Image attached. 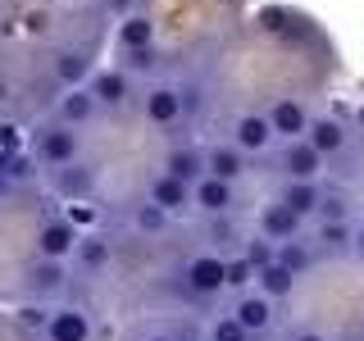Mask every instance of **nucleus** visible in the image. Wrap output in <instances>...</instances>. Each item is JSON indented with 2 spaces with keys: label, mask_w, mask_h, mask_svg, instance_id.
I'll return each instance as SVG.
<instances>
[{
  "label": "nucleus",
  "mask_w": 364,
  "mask_h": 341,
  "mask_svg": "<svg viewBox=\"0 0 364 341\" xmlns=\"http://www.w3.org/2000/svg\"><path fill=\"white\" fill-rule=\"evenodd\" d=\"M32 159L41 164V173L46 168H60V164H73L77 155H82V136H77V128H68V123L60 119H50L46 128L32 132Z\"/></svg>",
  "instance_id": "f257e3e1"
},
{
  "label": "nucleus",
  "mask_w": 364,
  "mask_h": 341,
  "mask_svg": "<svg viewBox=\"0 0 364 341\" xmlns=\"http://www.w3.org/2000/svg\"><path fill=\"white\" fill-rule=\"evenodd\" d=\"M182 287H187L191 301H200V305H210V301H219V296L228 291V282H223V255L219 250H200V255H191L187 264H182Z\"/></svg>",
  "instance_id": "f03ea898"
},
{
  "label": "nucleus",
  "mask_w": 364,
  "mask_h": 341,
  "mask_svg": "<svg viewBox=\"0 0 364 341\" xmlns=\"http://www.w3.org/2000/svg\"><path fill=\"white\" fill-rule=\"evenodd\" d=\"M141 109H146V123L159 132H173L182 119H187V96H182L178 82H151L141 91Z\"/></svg>",
  "instance_id": "7ed1b4c3"
},
{
  "label": "nucleus",
  "mask_w": 364,
  "mask_h": 341,
  "mask_svg": "<svg viewBox=\"0 0 364 341\" xmlns=\"http://www.w3.org/2000/svg\"><path fill=\"white\" fill-rule=\"evenodd\" d=\"M23 291H28V301H60L68 291V259L37 255L28 269H23Z\"/></svg>",
  "instance_id": "20e7f679"
},
{
  "label": "nucleus",
  "mask_w": 364,
  "mask_h": 341,
  "mask_svg": "<svg viewBox=\"0 0 364 341\" xmlns=\"http://www.w3.org/2000/svg\"><path fill=\"white\" fill-rule=\"evenodd\" d=\"M191 205H196L205 219H228V214L237 210V182L200 173L196 182H191Z\"/></svg>",
  "instance_id": "39448f33"
},
{
  "label": "nucleus",
  "mask_w": 364,
  "mask_h": 341,
  "mask_svg": "<svg viewBox=\"0 0 364 341\" xmlns=\"http://www.w3.org/2000/svg\"><path fill=\"white\" fill-rule=\"evenodd\" d=\"M323 164L328 159L314 151L305 136H296V141H282L278 151V173L287 182H305V178H323Z\"/></svg>",
  "instance_id": "423d86ee"
},
{
  "label": "nucleus",
  "mask_w": 364,
  "mask_h": 341,
  "mask_svg": "<svg viewBox=\"0 0 364 341\" xmlns=\"http://www.w3.org/2000/svg\"><path fill=\"white\" fill-rule=\"evenodd\" d=\"M87 87H91V96L100 100V109H123L132 100V73H123L119 64H109V68H96V73L87 77Z\"/></svg>",
  "instance_id": "0eeeda50"
},
{
  "label": "nucleus",
  "mask_w": 364,
  "mask_h": 341,
  "mask_svg": "<svg viewBox=\"0 0 364 341\" xmlns=\"http://www.w3.org/2000/svg\"><path fill=\"white\" fill-rule=\"evenodd\" d=\"M232 318L246 328V332H255V337H264L273 323H278V305L269 301V296H259L255 287H246V291H237V305H232Z\"/></svg>",
  "instance_id": "6e6552de"
},
{
  "label": "nucleus",
  "mask_w": 364,
  "mask_h": 341,
  "mask_svg": "<svg viewBox=\"0 0 364 341\" xmlns=\"http://www.w3.org/2000/svg\"><path fill=\"white\" fill-rule=\"evenodd\" d=\"M264 119H269V128H273L278 141H296V136H305V128H310V109H305V100H296V96H278L264 109Z\"/></svg>",
  "instance_id": "1a4fd4ad"
},
{
  "label": "nucleus",
  "mask_w": 364,
  "mask_h": 341,
  "mask_svg": "<svg viewBox=\"0 0 364 341\" xmlns=\"http://www.w3.org/2000/svg\"><path fill=\"white\" fill-rule=\"evenodd\" d=\"M46 178H50L55 196H64V200H87L91 187H96V164H82V155H77L73 164L46 168Z\"/></svg>",
  "instance_id": "9d476101"
},
{
  "label": "nucleus",
  "mask_w": 364,
  "mask_h": 341,
  "mask_svg": "<svg viewBox=\"0 0 364 341\" xmlns=\"http://www.w3.org/2000/svg\"><path fill=\"white\" fill-rule=\"evenodd\" d=\"M41 341H91V318H87V310H77V305H55V310L46 314Z\"/></svg>",
  "instance_id": "9b49d317"
},
{
  "label": "nucleus",
  "mask_w": 364,
  "mask_h": 341,
  "mask_svg": "<svg viewBox=\"0 0 364 341\" xmlns=\"http://www.w3.org/2000/svg\"><path fill=\"white\" fill-rule=\"evenodd\" d=\"M305 141L314 146L323 159H337L341 151L350 146V128L333 114H310V128H305Z\"/></svg>",
  "instance_id": "f8f14e48"
},
{
  "label": "nucleus",
  "mask_w": 364,
  "mask_h": 341,
  "mask_svg": "<svg viewBox=\"0 0 364 341\" xmlns=\"http://www.w3.org/2000/svg\"><path fill=\"white\" fill-rule=\"evenodd\" d=\"M255 232H264L269 242H291V237H301L305 232V219L296 210H287L278 196H273L264 210L255 214Z\"/></svg>",
  "instance_id": "ddd939ff"
},
{
  "label": "nucleus",
  "mask_w": 364,
  "mask_h": 341,
  "mask_svg": "<svg viewBox=\"0 0 364 341\" xmlns=\"http://www.w3.org/2000/svg\"><path fill=\"white\" fill-rule=\"evenodd\" d=\"M146 200L151 205H159V210H168L178 219V214H187L191 210V182H182V178H173V173H159L146 182Z\"/></svg>",
  "instance_id": "4468645a"
},
{
  "label": "nucleus",
  "mask_w": 364,
  "mask_h": 341,
  "mask_svg": "<svg viewBox=\"0 0 364 341\" xmlns=\"http://www.w3.org/2000/svg\"><path fill=\"white\" fill-rule=\"evenodd\" d=\"M96 114H105L100 109V100L91 96V87H64V96H60V105H55V119L68 123V128H87V123H96Z\"/></svg>",
  "instance_id": "2eb2a0df"
},
{
  "label": "nucleus",
  "mask_w": 364,
  "mask_h": 341,
  "mask_svg": "<svg viewBox=\"0 0 364 341\" xmlns=\"http://www.w3.org/2000/svg\"><path fill=\"white\" fill-rule=\"evenodd\" d=\"M77 227L64 219V214H55V219H46L41 227H37V255H46V259H68L73 255V246H77Z\"/></svg>",
  "instance_id": "dca6fc26"
},
{
  "label": "nucleus",
  "mask_w": 364,
  "mask_h": 341,
  "mask_svg": "<svg viewBox=\"0 0 364 341\" xmlns=\"http://www.w3.org/2000/svg\"><path fill=\"white\" fill-rule=\"evenodd\" d=\"M109 259H114L109 232H96V227H91V232L77 237V246H73V255H68V264H77L82 273H105Z\"/></svg>",
  "instance_id": "f3484780"
},
{
  "label": "nucleus",
  "mask_w": 364,
  "mask_h": 341,
  "mask_svg": "<svg viewBox=\"0 0 364 341\" xmlns=\"http://www.w3.org/2000/svg\"><path fill=\"white\" fill-rule=\"evenodd\" d=\"M55 82L60 87H82L91 73H96V50L91 45H68V50L55 55Z\"/></svg>",
  "instance_id": "a211bd4d"
},
{
  "label": "nucleus",
  "mask_w": 364,
  "mask_h": 341,
  "mask_svg": "<svg viewBox=\"0 0 364 341\" xmlns=\"http://www.w3.org/2000/svg\"><path fill=\"white\" fill-rule=\"evenodd\" d=\"M273 141H278V136H273V128H269L264 114H237V123H232V146H237L242 155H264Z\"/></svg>",
  "instance_id": "6ab92c4d"
},
{
  "label": "nucleus",
  "mask_w": 364,
  "mask_h": 341,
  "mask_svg": "<svg viewBox=\"0 0 364 341\" xmlns=\"http://www.w3.org/2000/svg\"><path fill=\"white\" fill-rule=\"evenodd\" d=\"M200 159H205V173H214V178H223V182H242V178H246V155L237 151L232 141L205 146Z\"/></svg>",
  "instance_id": "aec40b11"
},
{
  "label": "nucleus",
  "mask_w": 364,
  "mask_h": 341,
  "mask_svg": "<svg viewBox=\"0 0 364 341\" xmlns=\"http://www.w3.org/2000/svg\"><path fill=\"white\" fill-rule=\"evenodd\" d=\"M259 296H269L273 305H282V301H291V291H296V273L287 264H278V259H269V264H259L255 269V282H250Z\"/></svg>",
  "instance_id": "412c9836"
},
{
  "label": "nucleus",
  "mask_w": 364,
  "mask_h": 341,
  "mask_svg": "<svg viewBox=\"0 0 364 341\" xmlns=\"http://www.w3.org/2000/svg\"><path fill=\"white\" fill-rule=\"evenodd\" d=\"M318 196H323V182H318V178H305V182H282V191H278V200L287 205V210H296L301 219H314Z\"/></svg>",
  "instance_id": "4be33fe9"
},
{
  "label": "nucleus",
  "mask_w": 364,
  "mask_h": 341,
  "mask_svg": "<svg viewBox=\"0 0 364 341\" xmlns=\"http://www.w3.org/2000/svg\"><path fill=\"white\" fill-rule=\"evenodd\" d=\"M350 223L337 219H314V250L318 255H350Z\"/></svg>",
  "instance_id": "5701e85b"
},
{
  "label": "nucleus",
  "mask_w": 364,
  "mask_h": 341,
  "mask_svg": "<svg viewBox=\"0 0 364 341\" xmlns=\"http://www.w3.org/2000/svg\"><path fill=\"white\" fill-rule=\"evenodd\" d=\"M164 173H173L182 182H196L205 173V159H200L196 146H173V151L164 155Z\"/></svg>",
  "instance_id": "b1692460"
},
{
  "label": "nucleus",
  "mask_w": 364,
  "mask_h": 341,
  "mask_svg": "<svg viewBox=\"0 0 364 341\" xmlns=\"http://www.w3.org/2000/svg\"><path fill=\"white\" fill-rule=\"evenodd\" d=\"M278 264H287L296 278H301V273H310L314 269V259H318V250L310 246V242H301V237H291V242H278Z\"/></svg>",
  "instance_id": "393cba45"
},
{
  "label": "nucleus",
  "mask_w": 364,
  "mask_h": 341,
  "mask_svg": "<svg viewBox=\"0 0 364 341\" xmlns=\"http://www.w3.org/2000/svg\"><path fill=\"white\" fill-rule=\"evenodd\" d=\"M119 45H123V50L155 45V23L146 18V14H123V23H119Z\"/></svg>",
  "instance_id": "a878e982"
},
{
  "label": "nucleus",
  "mask_w": 364,
  "mask_h": 341,
  "mask_svg": "<svg viewBox=\"0 0 364 341\" xmlns=\"http://www.w3.org/2000/svg\"><path fill=\"white\" fill-rule=\"evenodd\" d=\"M350 214H355V196H346L341 187H323L314 219H337V223H350Z\"/></svg>",
  "instance_id": "bb28decb"
},
{
  "label": "nucleus",
  "mask_w": 364,
  "mask_h": 341,
  "mask_svg": "<svg viewBox=\"0 0 364 341\" xmlns=\"http://www.w3.org/2000/svg\"><path fill=\"white\" fill-rule=\"evenodd\" d=\"M5 178H9V187H32L41 178V164L32 159V151H14L5 159Z\"/></svg>",
  "instance_id": "cd10ccee"
},
{
  "label": "nucleus",
  "mask_w": 364,
  "mask_h": 341,
  "mask_svg": "<svg viewBox=\"0 0 364 341\" xmlns=\"http://www.w3.org/2000/svg\"><path fill=\"white\" fill-rule=\"evenodd\" d=\"M123 73H132V77H146V73H155L159 68V50L155 45H136V50H123Z\"/></svg>",
  "instance_id": "c85d7f7f"
},
{
  "label": "nucleus",
  "mask_w": 364,
  "mask_h": 341,
  "mask_svg": "<svg viewBox=\"0 0 364 341\" xmlns=\"http://www.w3.org/2000/svg\"><path fill=\"white\" fill-rule=\"evenodd\" d=\"M168 223H173V214H168V210H159V205H151V200H146L141 210H136V219H132V227H136V232H146V237L168 232Z\"/></svg>",
  "instance_id": "c756f323"
},
{
  "label": "nucleus",
  "mask_w": 364,
  "mask_h": 341,
  "mask_svg": "<svg viewBox=\"0 0 364 341\" xmlns=\"http://www.w3.org/2000/svg\"><path fill=\"white\" fill-rule=\"evenodd\" d=\"M223 282H228V291H246L250 282H255V264H250L246 255L223 259Z\"/></svg>",
  "instance_id": "7c9ffc66"
},
{
  "label": "nucleus",
  "mask_w": 364,
  "mask_h": 341,
  "mask_svg": "<svg viewBox=\"0 0 364 341\" xmlns=\"http://www.w3.org/2000/svg\"><path fill=\"white\" fill-rule=\"evenodd\" d=\"M210 341H259V337H255V332H246V328L237 323L232 314H219V318L210 323Z\"/></svg>",
  "instance_id": "2f4dec72"
},
{
  "label": "nucleus",
  "mask_w": 364,
  "mask_h": 341,
  "mask_svg": "<svg viewBox=\"0 0 364 341\" xmlns=\"http://www.w3.org/2000/svg\"><path fill=\"white\" fill-rule=\"evenodd\" d=\"M242 255H246V259H250V264H255V269H259V264H269V259H273V255H278V242H269V237H264V232H255V237H250V242H246V250H242Z\"/></svg>",
  "instance_id": "473e14b6"
},
{
  "label": "nucleus",
  "mask_w": 364,
  "mask_h": 341,
  "mask_svg": "<svg viewBox=\"0 0 364 341\" xmlns=\"http://www.w3.org/2000/svg\"><path fill=\"white\" fill-rule=\"evenodd\" d=\"M46 314H50V310H46V305L41 301H28V305H18V328H28V332H41V328H46Z\"/></svg>",
  "instance_id": "72a5a7b5"
},
{
  "label": "nucleus",
  "mask_w": 364,
  "mask_h": 341,
  "mask_svg": "<svg viewBox=\"0 0 364 341\" xmlns=\"http://www.w3.org/2000/svg\"><path fill=\"white\" fill-rule=\"evenodd\" d=\"M287 18H291L287 9H264V14H259V28H264V32H278V37H287V32H291Z\"/></svg>",
  "instance_id": "f704fd0d"
},
{
  "label": "nucleus",
  "mask_w": 364,
  "mask_h": 341,
  "mask_svg": "<svg viewBox=\"0 0 364 341\" xmlns=\"http://www.w3.org/2000/svg\"><path fill=\"white\" fill-rule=\"evenodd\" d=\"M64 219L73 223V227H96V210H91L87 200H73V205L64 210Z\"/></svg>",
  "instance_id": "c9c22d12"
},
{
  "label": "nucleus",
  "mask_w": 364,
  "mask_h": 341,
  "mask_svg": "<svg viewBox=\"0 0 364 341\" xmlns=\"http://www.w3.org/2000/svg\"><path fill=\"white\" fill-rule=\"evenodd\" d=\"M0 151H5V155L23 151V128H18V123H0Z\"/></svg>",
  "instance_id": "e433bc0d"
},
{
  "label": "nucleus",
  "mask_w": 364,
  "mask_h": 341,
  "mask_svg": "<svg viewBox=\"0 0 364 341\" xmlns=\"http://www.w3.org/2000/svg\"><path fill=\"white\" fill-rule=\"evenodd\" d=\"M132 5H136V0H100V9H105V14H132Z\"/></svg>",
  "instance_id": "4c0bfd02"
},
{
  "label": "nucleus",
  "mask_w": 364,
  "mask_h": 341,
  "mask_svg": "<svg viewBox=\"0 0 364 341\" xmlns=\"http://www.w3.org/2000/svg\"><path fill=\"white\" fill-rule=\"evenodd\" d=\"M128 341H178V337L164 332V328H146V332H136V337H128Z\"/></svg>",
  "instance_id": "58836bf2"
},
{
  "label": "nucleus",
  "mask_w": 364,
  "mask_h": 341,
  "mask_svg": "<svg viewBox=\"0 0 364 341\" xmlns=\"http://www.w3.org/2000/svg\"><path fill=\"white\" fill-rule=\"evenodd\" d=\"M9 105H14V87H9V77L0 73V114H5Z\"/></svg>",
  "instance_id": "ea45409f"
},
{
  "label": "nucleus",
  "mask_w": 364,
  "mask_h": 341,
  "mask_svg": "<svg viewBox=\"0 0 364 341\" xmlns=\"http://www.w3.org/2000/svg\"><path fill=\"white\" fill-rule=\"evenodd\" d=\"M350 255L364 259V223H355V232H350Z\"/></svg>",
  "instance_id": "a19ab883"
},
{
  "label": "nucleus",
  "mask_w": 364,
  "mask_h": 341,
  "mask_svg": "<svg viewBox=\"0 0 364 341\" xmlns=\"http://www.w3.org/2000/svg\"><path fill=\"white\" fill-rule=\"evenodd\" d=\"M287 341H328L323 332H314V328H301V332H291Z\"/></svg>",
  "instance_id": "79ce46f5"
},
{
  "label": "nucleus",
  "mask_w": 364,
  "mask_h": 341,
  "mask_svg": "<svg viewBox=\"0 0 364 341\" xmlns=\"http://www.w3.org/2000/svg\"><path fill=\"white\" fill-rule=\"evenodd\" d=\"M5 159H9V155L0 151V187H9V178H5Z\"/></svg>",
  "instance_id": "37998d69"
},
{
  "label": "nucleus",
  "mask_w": 364,
  "mask_h": 341,
  "mask_svg": "<svg viewBox=\"0 0 364 341\" xmlns=\"http://www.w3.org/2000/svg\"><path fill=\"white\" fill-rule=\"evenodd\" d=\"M355 128H360V132H364V105H360V109H355Z\"/></svg>",
  "instance_id": "c03bdc74"
}]
</instances>
